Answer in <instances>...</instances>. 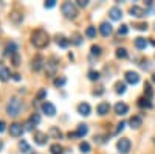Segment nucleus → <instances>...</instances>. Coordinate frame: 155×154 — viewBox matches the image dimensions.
Instances as JSON below:
<instances>
[{"label":"nucleus","instance_id":"f257e3e1","mask_svg":"<svg viewBox=\"0 0 155 154\" xmlns=\"http://www.w3.org/2000/svg\"><path fill=\"white\" fill-rule=\"evenodd\" d=\"M48 42H50V36H48V33H47L45 30L39 28V30L33 31V34H31V44H33L34 47L44 48V47L48 45Z\"/></svg>","mask_w":155,"mask_h":154},{"label":"nucleus","instance_id":"f03ea898","mask_svg":"<svg viewBox=\"0 0 155 154\" xmlns=\"http://www.w3.org/2000/svg\"><path fill=\"white\" fill-rule=\"evenodd\" d=\"M20 111H22V101L16 97L11 98L9 103L6 104V112L11 115V117H17V115L20 114Z\"/></svg>","mask_w":155,"mask_h":154},{"label":"nucleus","instance_id":"7ed1b4c3","mask_svg":"<svg viewBox=\"0 0 155 154\" xmlns=\"http://www.w3.org/2000/svg\"><path fill=\"white\" fill-rule=\"evenodd\" d=\"M62 14L68 19H74L78 16V9L71 2H65V3H62Z\"/></svg>","mask_w":155,"mask_h":154},{"label":"nucleus","instance_id":"20e7f679","mask_svg":"<svg viewBox=\"0 0 155 154\" xmlns=\"http://www.w3.org/2000/svg\"><path fill=\"white\" fill-rule=\"evenodd\" d=\"M130 146H132V143H130L129 139H120L118 143H116V148H118V151L123 152V154H127L129 151H130Z\"/></svg>","mask_w":155,"mask_h":154},{"label":"nucleus","instance_id":"39448f33","mask_svg":"<svg viewBox=\"0 0 155 154\" xmlns=\"http://www.w3.org/2000/svg\"><path fill=\"white\" fill-rule=\"evenodd\" d=\"M41 109H42L44 114L48 115V117H53V115H56V108H54L53 103H50V101H44L42 106H41Z\"/></svg>","mask_w":155,"mask_h":154},{"label":"nucleus","instance_id":"423d86ee","mask_svg":"<svg viewBox=\"0 0 155 154\" xmlns=\"http://www.w3.org/2000/svg\"><path fill=\"white\" fill-rule=\"evenodd\" d=\"M126 83H129V84H138L140 83V75L137 73V72H132V70H129V72H126Z\"/></svg>","mask_w":155,"mask_h":154},{"label":"nucleus","instance_id":"0eeeda50","mask_svg":"<svg viewBox=\"0 0 155 154\" xmlns=\"http://www.w3.org/2000/svg\"><path fill=\"white\" fill-rule=\"evenodd\" d=\"M9 134H11L12 137H20V135L23 134L22 125H20V123H12V125H9Z\"/></svg>","mask_w":155,"mask_h":154},{"label":"nucleus","instance_id":"6e6552de","mask_svg":"<svg viewBox=\"0 0 155 154\" xmlns=\"http://www.w3.org/2000/svg\"><path fill=\"white\" fill-rule=\"evenodd\" d=\"M45 64H47V62H45V59H44L41 55H37V56L33 59V62H31V67H33L34 70H41V69L45 66Z\"/></svg>","mask_w":155,"mask_h":154},{"label":"nucleus","instance_id":"1a4fd4ad","mask_svg":"<svg viewBox=\"0 0 155 154\" xmlns=\"http://www.w3.org/2000/svg\"><path fill=\"white\" fill-rule=\"evenodd\" d=\"M109 16H110L112 20H120V19L123 17V11H121V8H118V6H113V8L109 9Z\"/></svg>","mask_w":155,"mask_h":154},{"label":"nucleus","instance_id":"9d476101","mask_svg":"<svg viewBox=\"0 0 155 154\" xmlns=\"http://www.w3.org/2000/svg\"><path fill=\"white\" fill-rule=\"evenodd\" d=\"M47 140H48V137H47L45 132H41V131H36V132H34V142H36L37 145H45Z\"/></svg>","mask_w":155,"mask_h":154},{"label":"nucleus","instance_id":"9b49d317","mask_svg":"<svg viewBox=\"0 0 155 154\" xmlns=\"http://www.w3.org/2000/svg\"><path fill=\"white\" fill-rule=\"evenodd\" d=\"M115 112L118 115H126L129 112V106L126 104V103L120 101V103H116V104H115Z\"/></svg>","mask_w":155,"mask_h":154},{"label":"nucleus","instance_id":"f8f14e48","mask_svg":"<svg viewBox=\"0 0 155 154\" xmlns=\"http://www.w3.org/2000/svg\"><path fill=\"white\" fill-rule=\"evenodd\" d=\"M99 31H101V34L102 36H110L112 34V25L109 23V22H102L101 25H99Z\"/></svg>","mask_w":155,"mask_h":154},{"label":"nucleus","instance_id":"ddd939ff","mask_svg":"<svg viewBox=\"0 0 155 154\" xmlns=\"http://www.w3.org/2000/svg\"><path fill=\"white\" fill-rule=\"evenodd\" d=\"M109 111H110V104H109L107 101L99 103L98 108H96V112H98L99 115H106V114H109Z\"/></svg>","mask_w":155,"mask_h":154},{"label":"nucleus","instance_id":"4468645a","mask_svg":"<svg viewBox=\"0 0 155 154\" xmlns=\"http://www.w3.org/2000/svg\"><path fill=\"white\" fill-rule=\"evenodd\" d=\"M9 76H11L9 69L5 66V64H0V81H6V80H9Z\"/></svg>","mask_w":155,"mask_h":154},{"label":"nucleus","instance_id":"2eb2a0df","mask_svg":"<svg viewBox=\"0 0 155 154\" xmlns=\"http://www.w3.org/2000/svg\"><path fill=\"white\" fill-rule=\"evenodd\" d=\"M90 111H92V108H90L88 103H81V104L78 106V112H79L81 115H84V117L90 115Z\"/></svg>","mask_w":155,"mask_h":154},{"label":"nucleus","instance_id":"dca6fc26","mask_svg":"<svg viewBox=\"0 0 155 154\" xmlns=\"http://www.w3.org/2000/svg\"><path fill=\"white\" fill-rule=\"evenodd\" d=\"M16 53H17V45L12 41L6 42V45H5V55H16Z\"/></svg>","mask_w":155,"mask_h":154},{"label":"nucleus","instance_id":"f3484780","mask_svg":"<svg viewBox=\"0 0 155 154\" xmlns=\"http://www.w3.org/2000/svg\"><path fill=\"white\" fill-rule=\"evenodd\" d=\"M130 14L134 16V17H143L144 14H146V11L143 9V8H141V6H132L130 8Z\"/></svg>","mask_w":155,"mask_h":154},{"label":"nucleus","instance_id":"a211bd4d","mask_svg":"<svg viewBox=\"0 0 155 154\" xmlns=\"http://www.w3.org/2000/svg\"><path fill=\"white\" fill-rule=\"evenodd\" d=\"M39 121H41V115L39 114H34V115H31L30 117V120H28V129H33V126H36V125H39Z\"/></svg>","mask_w":155,"mask_h":154},{"label":"nucleus","instance_id":"6ab92c4d","mask_svg":"<svg viewBox=\"0 0 155 154\" xmlns=\"http://www.w3.org/2000/svg\"><path fill=\"white\" fill-rule=\"evenodd\" d=\"M138 106H140V108H147V109H150V108H152L150 98H147V97H141V98H138Z\"/></svg>","mask_w":155,"mask_h":154},{"label":"nucleus","instance_id":"aec40b11","mask_svg":"<svg viewBox=\"0 0 155 154\" xmlns=\"http://www.w3.org/2000/svg\"><path fill=\"white\" fill-rule=\"evenodd\" d=\"M9 19L14 22V23H20L23 20V14H22V12H19V11H12L11 14H9Z\"/></svg>","mask_w":155,"mask_h":154},{"label":"nucleus","instance_id":"412c9836","mask_svg":"<svg viewBox=\"0 0 155 154\" xmlns=\"http://www.w3.org/2000/svg\"><path fill=\"white\" fill-rule=\"evenodd\" d=\"M141 123H143V118H141L140 115H134V117L129 120V125H130L132 128H140Z\"/></svg>","mask_w":155,"mask_h":154},{"label":"nucleus","instance_id":"4be33fe9","mask_svg":"<svg viewBox=\"0 0 155 154\" xmlns=\"http://www.w3.org/2000/svg\"><path fill=\"white\" fill-rule=\"evenodd\" d=\"M135 47L138 48V50H143V48H146L147 47V39H144V37H137L135 39Z\"/></svg>","mask_w":155,"mask_h":154},{"label":"nucleus","instance_id":"5701e85b","mask_svg":"<svg viewBox=\"0 0 155 154\" xmlns=\"http://www.w3.org/2000/svg\"><path fill=\"white\" fill-rule=\"evenodd\" d=\"M78 135L79 137H84V135H87V132H88V126L87 125H84V123H81V125H78Z\"/></svg>","mask_w":155,"mask_h":154},{"label":"nucleus","instance_id":"b1692460","mask_svg":"<svg viewBox=\"0 0 155 154\" xmlns=\"http://www.w3.org/2000/svg\"><path fill=\"white\" fill-rule=\"evenodd\" d=\"M50 135L53 137V139H62V132H61V129H58L56 126H51L50 128Z\"/></svg>","mask_w":155,"mask_h":154},{"label":"nucleus","instance_id":"393cba45","mask_svg":"<svg viewBox=\"0 0 155 154\" xmlns=\"http://www.w3.org/2000/svg\"><path fill=\"white\" fill-rule=\"evenodd\" d=\"M50 151H51V154H62L64 152V148L59 143H53V145L50 146Z\"/></svg>","mask_w":155,"mask_h":154},{"label":"nucleus","instance_id":"a878e982","mask_svg":"<svg viewBox=\"0 0 155 154\" xmlns=\"http://www.w3.org/2000/svg\"><path fill=\"white\" fill-rule=\"evenodd\" d=\"M56 42H58V45H59V47H62V48L68 47V44H70V42L65 39V37H64V36H58V37H56Z\"/></svg>","mask_w":155,"mask_h":154},{"label":"nucleus","instance_id":"bb28decb","mask_svg":"<svg viewBox=\"0 0 155 154\" xmlns=\"http://www.w3.org/2000/svg\"><path fill=\"white\" fill-rule=\"evenodd\" d=\"M19 148L22 149V152H30V145L27 140H20L19 142Z\"/></svg>","mask_w":155,"mask_h":154},{"label":"nucleus","instance_id":"cd10ccee","mask_svg":"<svg viewBox=\"0 0 155 154\" xmlns=\"http://www.w3.org/2000/svg\"><path fill=\"white\" fill-rule=\"evenodd\" d=\"M65 83H67V78H65V76H59V78H56V80H54V86H56V87H62V86H65Z\"/></svg>","mask_w":155,"mask_h":154},{"label":"nucleus","instance_id":"c85d7f7f","mask_svg":"<svg viewBox=\"0 0 155 154\" xmlns=\"http://www.w3.org/2000/svg\"><path fill=\"white\" fill-rule=\"evenodd\" d=\"M71 42H73L74 45H81V42H82V41H81V34H79V33H73V34H71Z\"/></svg>","mask_w":155,"mask_h":154},{"label":"nucleus","instance_id":"c756f323","mask_svg":"<svg viewBox=\"0 0 155 154\" xmlns=\"http://www.w3.org/2000/svg\"><path fill=\"white\" fill-rule=\"evenodd\" d=\"M115 89H116V94H124L126 92V84L120 81V83L115 84Z\"/></svg>","mask_w":155,"mask_h":154},{"label":"nucleus","instance_id":"7c9ffc66","mask_svg":"<svg viewBox=\"0 0 155 154\" xmlns=\"http://www.w3.org/2000/svg\"><path fill=\"white\" fill-rule=\"evenodd\" d=\"M116 58H120V59L127 58V50L126 48H118L116 50Z\"/></svg>","mask_w":155,"mask_h":154},{"label":"nucleus","instance_id":"2f4dec72","mask_svg":"<svg viewBox=\"0 0 155 154\" xmlns=\"http://www.w3.org/2000/svg\"><path fill=\"white\" fill-rule=\"evenodd\" d=\"M144 94H146V97H147V98H152V95H153V91H152V87H150V84H149V83H146V84H144Z\"/></svg>","mask_w":155,"mask_h":154},{"label":"nucleus","instance_id":"473e14b6","mask_svg":"<svg viewBox=\"0 0 155 154\" xmlns=\"http://www.w3.org/2000/svg\"><path fill=\"white\" fill-rule=\"evenodd\" d=\"M79 149H81L84 154L90 152V143H88V142H81V145H79Z\"/></svg>","mask_w":155,"mask_h":154},{"label":"nucleus","instance_id":"72a5a7b5","mask_svg":"<svg viewBox=\"0 0 155 154\" xmlns=\"http://www.w3.org/2000/svg\"><path fill=\"white\" fill-rule=\"evenodd\" d=\"M99 76H101V73H99V72H95V70L88 72V78L92 80V81H98V80H99Z\"/></svg>","mask_w":155,"mask_h":154},{"label":"nucleus","instance_id":"f704fd0d","mask_svg":"<svg viewBox=\"0 0 155 154\" xmlns=\"http://www.w3.org/2000/svg\"><path fill=\"white\" fill-rule=\"evenodd\" d=\"M85 34H87L88 37H95V36H96V27H87Z\"/></svg>","mask_w":155,"mask_h":154},{"label":"nucleus","instance_id":"c9c22d12","mask_svg":"<svg viewBox=\"0 0 155 154\" xmlns=\"http://www.w3.org/2000/svg\"><path fill=\"white\" fill-rule=\"evenodd\" d=\"M102 53V48L99 47V45H92V55H95V56H99Z\"/></svg>","mask_w":155,"mask_h":154},{"label":"nucleus","instance_id":"e433bc0d","mask_svg":"<svg viewBox=\"0 0 155 154\" xmlns=\"http://www.w3.org/2000/svg\"><path fill=\"white\" fill-rule=\"evenodd\" d=\"M11 61H12V64H14L16 67H19V66H20V56H19V53H16V55H12Z\"/></svg>","mask_w":155,"mask_h":154},{"label":"nucleus","instance_id":"4c0bfd02","mask_svg":"<svg viewBox=\"0 0 155 154\" xmlns=\"http://www.w3.org/2000/svg\"><path fill=\"white\" fill-rule=\"evenodd\" d=\"M129 33V28H127V25H121V27L118 28V34L120 36H126Z\"/></svg>","mask_w":155,"mask_h":154},{"label":"nucleus","instance_id":"58836bf2","mask_svg":"<svg viewBox=\"0 0 155 154\" xmlns=\"http://www.w3.org/2000/svg\"><path fill=\"white\" fill-rule=\"evenodd\" d=\"M134 27H135L137 30H140V31L147 30V25H146V23H137V25H134Z\"/></svg>","mask_w":155,"mask_h":154},{"label":"nucleus","instance_id":"ea45409f","mask_svg":"<svg viewBox=\"0 0 155 154\" xmlns=\"http://www.w3.org/2000/svg\"><path fill=\"white\" fill-rule=\"evenodd\" d=\"M95 142H98V143H104V142H106V137H104V135H95Z\"/></svg>","mask_w":155,"mask_h":154},{"label":"nucleus","instance_id":"a19ab883","mask_svg":"<svg viewBox=\"0 0 155 154\" xmlns=\"http://www.w3.org/2000/svg\"><path fill=\"white\" fill-rule=\"evenodd\" d=\"M45 97H47V91H45V89H42V91L37 94V100H44Z\"/></svg>","mask_w":155,"mask_h":154},{"label":"nucleus","instance_id":"79ce46f5","mask_svg":"<svg viewBox=\"0 0 155 154\" xmlns=\"http://www.w3.org/2000/svg\"><path fill=\"white\" fill-rule=\"evenodd\" d=\"M56 5V0H47L45 2V8H53Z\"/></svg>","mask_w":155,"mask_h":154},{"label":"nucleus","instance_id":"37998d69","mask_svg":"<svg viewBox=\"0 0 155 154\" xmlns=\"http://www.w3.org/2000/svg\"><path fill=\"white\" fill-rule=\"evenodd\" d=\"M104 94V87H98V91H93V95H102Z\"/></svg>","mask_w":155,"mask_h":154},{"label":"nucleus","instance_id":"c03bdc74","mask_svg":"<svg viewBox=\"0 0 155 154\" xmlns=\"http://www.w3.org/2000/svg\"><path fill=\"white\" fill-rule=\"evenodd\" d=\"M5 129H6V123L3 120H0V132H3Z\"/></svg>","mask_w":155,"mask_h":154},{"label":"nucleus","instance_id":"a18cd8bd","mask_svg":"<svg viewBox=\"0 0 155 154\" xmlns=\"http://www.w3.org/2000/svg\"><path fill=\"white\" fill-rule=\"evenodd\" d=\"M124 126H126V123H124V121H121V123L118 125V128H116V132H120V131H123V129H124Z\"/></svg>","mask_w":155,"mask_h":154},{"label":"nucleus","instance_id":"49530a36","mask_svg":"<svg viewBox=\"0 0 155 154\" xmlns=\"http://www.w3.org/2000/svg\"><path fill=\"white\" fill-rule=\"evenodd\" d=\"M78 5H79V6H87L88 2H87V0H78Z\"/></svg>","mask_w":155,"mask_h":154},{"label":"nucleus","instance_id":"de8ad7c7","mask_svg":"<svg viewBox=\"0 0 155 154\" xmlns=\"http://www.w3.org/2000/svg\"><path fill=\"white\" fill-rule=\"evenodd\" d=\"M141 67H143V69H149V67H150L149 61H143V64H141Z\"/></svg>","mask_w":155,"mask_h":154},{"label":"nucleus","instance_id":"09e8293b","mask_svg":"<svg viewBox=\"0 0 155 154\" xmlns=\"http://www.w3.org/2000/svg\"><path fill=\"white\" fill-rule=\"evenodd\" d=\"M68 137H70V139H74V137H79V135H78V132H71V131H70V132H68Z\"/></svg>","mask_w":155,"mask_h":154},{"label":"nucleus","instance_id":"8fccbe9b","mask_svg":"<svg viewBox=\"0 0 155 154\" xmlns=\"http://www.w3.org/2000/svg\"><path fill=\"white\" fill-rule=\"evenodd\" d=\"M12 78H14L16 81H20V75L19 73H14V75H12Z\"/></svg>","mask_w":155,"mask_h":154},{"label":"nucleus","instance_id":"3c124183","mask_svg":"<svg viewBox=\"0 0 155 154\" xmlns=\"http://www.w3.org/2000/svg\"><path fill=\"white\" fill-rule=\"evenodd\" d=\"M152 81H153V83H155V72H153V73H152Z\"/></svg>","mask_w":155,"mask_h":154},{"label":"nucleus","instance_id":"603ef678","mask_svg":"<svg viewBox=\"0 0 155 154\" xmlns=\"http://www.w3.org/2000/svg\"><path fill=\"white\" fill-rule=\"evenodd\" d=\"M153 142H155V140H153Z\"/></svg>","mask_w":155,"mask_h":154}]
</instances>
